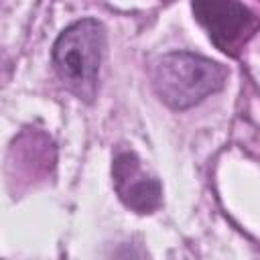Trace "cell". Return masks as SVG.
<instances>
[{"label": "cell", "instance_id": "cell-1", "mask_svg": "<svg viewBox=\"0 0 260 260\" xmlns=\"http://www.w3.org/2000/svg\"><path fill=\"white\" fill-rule=\"evenodd\" d=\"M104 51L106 28L95 18L69 24L53 45L51 61L59 81L83 102H93L98 93Z\"/></svg>", "mask_w": 260, "mask_h": 260}, {"label": "cell", "instance_id": "cell-2", "mask_svg": "<svg viewBox=\"0 0 260 260\" xmlns=\"http://www.w3.org/2000/svg\"><path fill=\"white\" fill-rule=\"evenodd\" d=\"M150 77L154 93L165 106L189 110L225 85L228 69L209 57L175 51L162 55L152 65Z\"/></svg>", "mask_w": 260, "mask_h": 260}, {"label": "cell", "instance_id": "cell-3", "mask_svg": "<svg viewBox=\"0 0 260 260\" xmlns=\"http://www.w3.org/2000/svg\"><path fill=\"white\" fill-rule=\"evenodd\" d=\"M193 14L211 43L225 53L240 47L258 24L254 14L236 0H193Z\"/></svg>", "mask_w": 260, "mask_h": 260}, {"label": "cell", "instance_id": "cell-4", "mask_svg": "<svg viewBox=\"0 0 260 260\" xmlns=\"http://www.w3.org/2000/svg\"><path fill=\"white\" fill-rule=\"evenodd\" d=\"M112 183L120 201L136 213H152L162 203V185L150 175L136 152L118 150L112 160Z\"/></svg>", "mask_w": 260, "mask_h": 260}]
</instances>
